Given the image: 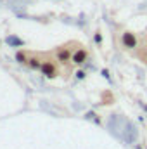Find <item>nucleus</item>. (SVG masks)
I'll return each instance as SVG.
<instances>
[{
	"label": "nucleus",
	"mask_w": 147,
	"mask_h": 149,
	"mask_svg": "<svg viewBox=\"0 0 147 149\" xmlns=\"http://www.w3.org/2000/svg\"><path fill=\"white\" fill-rule=\"evenodd\" d=\"M133 56H137L147 66V33H144L140 38H137V45L133 49Z\"/></svg>",
	"instance_id": "f257e3e1"
},
{
	"label": "nucleus",
	"mask_w": 147,
	"mask_h": 149,
	"mask_svg": "<svg viewBox=\"0 0 147 149\" xmlns=\"http://www.w3.org/2000/svg\"><path fill=\"white\" fill-rule=\"evenodd\" d=\"M71 59H73V63H76V64H81V63H85V59H87V52H85L83 49H78L73 54Z\"/></svg>",
	"instance_id": "f03ea898"
},
{
	"label": "nucleus",
	"mask_w": 147,
	"mask_h": 149,
	"mask_svg": "<svg viewBox=\"0 0 147 149\" xmlns=\"http://www.w3.org/2000/svg\"><path fill=\"white\" fill-rule=\"evenodd\" d=\"M57 57H59L61 63H66V61H69V57H71V50H69L68 47H64V49H61V50L57 52Z\"/></svg>",
	"instance_id": "7ed1b4c3"
},
{
	"label": "nucleus",
	"mask_w": 147,
	"mask_h": 149,
	"mask_svg": "<svg viewBox=\"0 0 147 149\" xmlns=\"http://www.w3.org/2000/svg\"><path fill=\"white\" fill-rule=\"evenodd\" d=\"M42 71L47 74V76H55V68H54V64H50V63H43V64H42Z\"/></svg>",
	"instance_id": "20e7f679"
},
{
	"label": "nucleus",
	"mask_w": 147,
	"mask_h": 149,
	"mask_svg": "<svg viewBox=\"0 0 147 149\" xmlns=\"http://www.w3.org/2000/svg\"><path fill=\"white\" fill-rule=\"evenodd\" d=\"M7 42H10V43H16V45H21V43H23L21 40H17L16 37H9V38H7Z\"/></svg>",
	"instance_id": "39448f33"
},
{
	"label": "nucleus",
	"mask_w": 147,
	"mask_h": 149,
	"mask_svg": "<svg viewBox=\"0 0 147 149\" xmlns=\"http://www.w3.org/2000/svg\"><path fill=\"white\" fill-rule=\"evenodd\" d=\"M17 59H19V61H21V63H24V59H26V56H24V54H21V52H19V54H17Z\"/></svg>",
	"instance_id": "423d86ee"
}]
</instances>
